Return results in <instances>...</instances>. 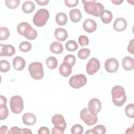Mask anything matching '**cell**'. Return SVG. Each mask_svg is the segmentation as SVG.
Segmentation results:
<instances>
[{
    "mask_svg": "<svg viewBox=\"0 0 134 134\" xmlns=\"http://www.w3.org/2000/svg\"><path fill=\"white\" fill-rule=\"evenodd\" d=\"M50 50L53 53L60 54L63 51V47L60 42L54 41L50 44Z\"/></svg>",
    "mask_w": 134,
    "mask_h": 134,
    "instance_id": "23",
    "label": "cell"
},
{
    "mask_svg": "<svg viewBox=\"0 0 134 134\" xmlns=\"http://www.w3.org/2000/svg\"><path fill=\"white\" fill-rule=\"evenodd\" d=\"M72 66L70 64L63 61L59 68V72L60 74L64 77L69 76L72 73Z\"/></svg>",
    "mask_w": 134,
    "mask_h": 134,
    "instance_id": "18",
    "label": "cell"
},
{
    "mask_svg": "<svg viewBox=\"0 0 134 134\" xmlns=\"http://www.w3.org/2000/svg\"><path fill=\"white\" fill-rule=\"evenodd\" d=\"M78 41L79 44L82 47L87 46L89 43L88 38L84 35L80 36L78 38Z\"/></svg>",
    "mask_w": 134,
    "mask_h": 134,
    "instance_id": "39",
    "label": "cell"
},
{
    "mask_svg": "<svg viewBox=\"0 0 134 134\" xmlns=\"http://www.w3.org/2000/svg\"><path fill=\"white\" fill-rule=\"evenodd\" d=\"M127 27V22L126 20L121 17H119L116 19L113 24L114 29L118 32L125 30Z\"/></svg>",
    "mask_w": 134,
    "mask_h": 134,
    "instance_id": "13",
    "label": "cell"
},
{
    "mask_svg": "<svg viewBox=\"0 0 134 134\" xmlns=\"http://www.w3.org/2000/svg\"><path fill=\"white\" fill-rule=\"evenodd\" d=\"M88 108L92 113L97 114L102 109V103L98 98H92L88 102Z\"/></svg>",
    "mask_w": 134,
    "mask_h": 134,
    "instance_id": "12",
    "label": "cell"
},
{
    "mask_svg": "<svg viewBox=\"0 0 134 134\" xmlns=\"http://www.w3.org/2000/svg\"><path fill=\"white\" fill-rule=\"evenodd\" d=\"M133 39H132L129 43V44L127 47V49L129 52L131 53V54H133Z\"/></svg>",
    "mask_w": 134,
    "mask_h": 134,
    "instance_id": "43",
    "label": "cell"
},
{
    "mask_svg": "<svg viewBox=\"0 0 134 134\" xmlns=\"http://www.w3.org/2000/svg\"><path fill=\"white\" fill-rule=\"evenodd\" d=\"M63 61L69 63L72 66H73L74 65V64L75 63L76 58H75V56L72 54H68V55H66V56H65V57L64 58Z\"/></svg>",
    "mask_w": 134,
    "mask_h": 134,
    "instance_id": "38",
    "label": "cell"
},
{
    "mask_svg": "<svg viewBox=\"0 0 134 134\" xmlns=\"http://www.w3.org/2000/svg\"><path fill=\"white\" fill-rule=\"evenodd\" d=\"M65 4L68 7H73L77 6L79 3L78 0H65L64 1Z\"/></svg>",
    "mask_w": 134,
    "mask_h": 134,
    "instance_id": "41",
    "label": "cell"
},
{
    "mask_svg": "<svg viewBox=\"0 0 134 134\" xmlns=\"http://www.w3.org/2000/svg\"><path fill=\"white\" fill-rule=\"evenodd\" d=\"M58 60L54 57L50 56L48 57L46 60L47 66L49 69L51 70L55 69L58 66Z\"/></svg>",
    "mask_w": 134,
    "mask_h": 134,
    "instance_id": "26",
    "label": "cell"
},
{
    "mask_svg": "<svg viewBox=\"0 0 134 134\" xmlns=\"http://www.w3.org/2000/svg\"><path fill=\"white\" fill-rule=\"evenodd\" d=\"M111 2L114 4H115V5H120L124 2V1L123 0H114V1H111Z\"/></svg>",
    "mask_w": 134,
    "mask_h": 134,
    "instance_id": "47",
    "label": "cell"
},
{
    "mask_svg": "<svg viewBox=\"0 0 134 134\" xmlns=\"http://www.w3.org/2000/svg\"><path fill=\"white\" fill-rule=\"evenodd\" d=\"M28 71L30 76L35 80H40L44 76L43 67L40 62H34L30 63L28 66Z\"/></svg>",
    "mask_w": 134,
    "mask_h": 134,
    "instance_id": "4",
    "label": "cell"
},
{
    "mask_svg": "<svg viewBox=\"0 0 134 134\" xmlns=\"http://www.w3.org/2000/svg\"><path fill=\"white\" fill-rule=\"evenodd\" d=\"M55 21L57 24L61 26L65 25L68 21L66 15L63 12H60L56 15Z\"/></svg>",
    "mask_w": 134,
    "mask_h": 134,
    "instance_id": "24",
    "label": "cell"
},
{
    "mask_svg": "<svg viewBox=\"0 0 134 134\" xmlns=\"http://www.w3.org/2000/svg\"><path fill=\"white\" fill-rule=\"evenodd\" d=\"M10 69V65L9 62L5 60H2L0 61V70L3 73L8 72Z\"/></svg>",
    "mask_w": 134,
    "mask_h": 134,
    "instance_id": "33",
    "label": "cell"
},
{
    "mask_svg": "<svg viewBox=\"0 0 134 134\" xmlns=\"http://www.w3.org/2000/svg\"><path fill=\"white\" fill-rule=\"evenodd\" d=\"M38 133L39 134H49L50 133V131L48 128L46 127H41L39 129Z\"/></svg>",
    "mask_w": 134,
    "mask_h": 134,
    "instance_id": "42",
    "label": "cell"
},
{
    "mask_svg": "<svg viewBox=\"0 0 134 134\" xmlns=\"http://www.w3.org/2000/svg\"><path fill=\"white\" fill-rule=\"evenodd\" d=\"M0 133L8 134L10 133V131H9L8 128L6 126L3 125L0 128Z\"/></svg>",
    "mask_w": 134,
    "mask_h": 134,
    "instance_id": "44",
    "label": "cell"
},
{
    "mask_svg": "<svg viewBox=\"0 0 134 134\" xmlns=\"http://www.w3.org/2000/svg\"><path fill=\"white\" fill-rule=\"evenodd\" d=\"M100 66L99 61L97 59L95 58H91L86 64V72L90 75H93L98 71Z\"/></svg>",
    "mask_w": 134,
    "mask_h": 134,
    "instance_id": "9",
    "label": "cell"
},
{
    "mask_svg": "<svg viewBox=\"0 0 134 134\" xmlns=\"http://www.w3.org/2000/svg\"><path fill=\"white\" fill-rule=\"evenodd\" d=\"M122 65L126 71H131L134 68L133 59L130 57H125L122 61Z\"/></svg>",
    "mask_w": 134,
    "mask_h": 134,
    "instance_id": "20",
    "label": "cell"
},
{
    "mask_svg": "<svg viewBox=\"0 0 134 134\" xmlns=\"http://www.w3.org/2000/svg\"><path fill=\"white\" fill-rule=\"evenodd\" d=\"M7 104V98L3 96V95H1L0 96V104H4V105H6Z\"/></svg>",
    "mask_w": 134,
    "mask_h": 134,
    "instance_id": "46",
    "label": "cell"
},
{
    "mask_svg": "<svg viewBox=\"0 0 134 134\" xmlns=\"http://www.w3.org/2000/svg\"><path fill=\"white\" fill-rule=\"evenodd\" d=\"M35 8V5L32 1H27L25 2L21 6V9L24 13L26 14H30L32 13Z\"/></svg>",
    "mask_w": 134,
    "mask_h": 134,
    "instance_id": "22",
    "label": "cell"
},
{
    "mask_svg": "<svg viewBox=\"0 0 134 134\" xmlns=\"http://www.w3.org/2000/svg\"><path fill=\"white\" fill-rule=\"evenodd\" d=\"M20 3L19 0H6L5 5L10 9H15L17 8Z\"/></svg>",
    "mask_w": 134,
    "mask_h": 134,
    "instance_id": "35",
    "label": "cell"
},
{
    "mask_svg": "<svg viewBox=\"0 0 134 134\" xmlns=\"http://www.w3.org/2000/svg\"><path fill=\"white\" fill-rule=\"evenodd\" d=\"M83 28L86 32L92 33L95 31L96 29L97 24L94 20L87 18L84 21L83 24Z\"/></svg>",
    "mask_w": 134,
    "mask_h": 134,
    "instance_id": "14",
    "label": "cell"
},
{
    "mask_svg": "<svg viewBox=\"0 0 134 134\" xmlns=\"http://www.w3.org/2000/svg\"><path fill=\"white\" fill-rule=\"evenodd\" d=\"M65 129L61 126H54L51 130V133H58V134H62L64 132Z\"/></svg>",
    "mask_w": 134,
    "mask_h": 134,
    "instance_id": "40",
    "label": "cell"
},
{
    "mask_svg": "<svg viewBox=\"0 0 134 134\" xmlns=\"http://www.w3.org/2000/svg\"><path fill=\"white\" fill-rule=\"evenodd\" d=\"M49 18V13L46 9L41 8L37 10L33 17V23L37 27L43 26Z\"/></svg>",
    "mask_w": 134,
    "mask_h": 134,
    "instance_id": "5",
    "label": "cell"
},
{
    "mask_svg": "<svg viewBox=\"0 0 134 134\" xmlns=\"http://www.w3.org/2000/svg\"><path fill=\"white\" fill-rule=\"evenodd\" d=\"M23 122L28 126H32L36 123L37 119L35 115L31 113H26L23 115Z\"/></svg>",
    "mask_w": 134,
    "mask_h": 134,
    "instance_id": "15",
    "label": "cell"
},
{
    "mask_svg": "<svg viewBox=\"0 0 134 134\" xmlns=\"http://www.w3.org/2000/svg\"><path fill=\"white\" fill-rule=\"evenodd\" d=\"M10 36V31L6 27H0V40H5L8 39Z\"/></svg>",
    "mask_w": 134,
    "mask_h": 134,
    "instance_id": "29",
    "label": "cell"
},
{
    "mask_svg": "<svg viewBox=\"0 0 134 134\" xmlns=\"http://www.w3.org/2000/svg\"><path fill=\"white\" fill-rule=\"evenodd\" d=\"M35 2L39 5L40 6H44V5H47L48 3L49 2V0H36Z\"/></svg>",
    "mask_w": 134,
    "mask_h": 134,
    "instance_id": "45",
    "label": "cell"
},
{
    "mask_svg": "<svg viewBox=\"0 0 134 134\" xmlns=\"http://www.w3.org/2000/svg\"><path fill=\"white\" fill-rule=\"evenodd\" d=\"M105 68L109 73H115L119 68V63L117 60L115 58H109L105 62Z\"/></svg>",
    "mask_w": 134,
    "mask_h": 134,
    "instance_id": "10",
    "label": "cell"
},
{
    "mask_svg": "<svg viewBox=\"0 0 134 134\" xmlns=\"http://www.w3.org/2000/svg\"><path fill=\"white\" fill-rule=\"evenodd\" d=\"M125 113L128 117L131 118L134 117V106L132 103L127 105L125 109Z\"/></svg>",
    "mask_w": 134,
    "mask_h": 134,
    "instance_id": "34",
    "label": "cell"
},
{
    "mask_svg": "<svg viewBox=\"0 0 134 134\" xmlns=\"http://www.w3.org/2000/svg\"><path fill=\"white\" fill-rule=\"evenodd\" d=\"M90 53L91 51L90 49L87 48H83L78 51L77 56L80 59L82 60H85L89 57Z\"/></svg>",
    "mask_w": 134,
    "mask_h": 134,
    "instance_id": "31",
    "label": "cell"
},
{
    "mask_svg": "<svg viewBox=\"0 0 134 134\" xmlns=\"http://www.w3.org/2000/svg\"><path fill=\"white\" fill-rule=\"evenodd\" d=\"M26 62L24 59L20 56L15 57L13 60V65L14 69L17 71L23 70L25 66Z\"/></svg>",
    "mask_w": 134,
    "mask_h": 134,
    "instance_id": "16",
    "label": "cell"
},
{
    "mask_svg": "<svg viewBox=\"0 0 134 134\" xmlns=\"http://www.w3.org/2000/svg\"><path fill=\"white\" fill-rule=\"evenodd\" d=\"M15 53V47L11 44H0V56L11 57Z\"/></svg>",
    "mask_w": 134,
    "mask_h": 134,
    "instance_id": "11",
    "label": "cell"
},
{
    "mask_svg": "<svg viewBox=\"0 0 134 134\" xmlns=\"http://www.w3.org/2000/svg\"><path fill=\"white\" fill-rule=\"evenodd\" d=\"M70 18L73 23L79 22L82 18V14L81 11L78 9H72L69 13Z\"/></svg>",
    "mask_w": 134,
    "mask_h": 134,
    "instance_id": "21",
    "label": "cell"
},
{
    "mask_svg": "<svg viewBox=\"0 0 134 134\" xmlns=\"http://www.w3.org/2000/svg\"><path fill=\"white\" fill-rule=\"evenodd\" d=\"M18 33L25 37L28 40H32L37 37V32L28 23L21 22L19 23L17 27Z\"/></svg>",
    "mask_w": 134,
    "mask_h": 134,
    "instance_id": "3",
    "label": "cell"
},
{
    "mask_svg": "<svg viewBox=\"0 0 134 134\" xmlns=\"http://www.w3.org/2000/svg\"><path fill=\"white\" fill-rule=\"evenodd\" d=\"M112 95V101L116 106H121L126 102L127 96L125 89L121 85L114 86L111 91Z\"/></svg>",
    "mask_w": 134,
    "mask_h": 134,
    "instance_id": "2",
    "label": "cell"
},
{
    "mask_svg": "<svg viewBox=\"0 0 134 134\" xmlns=\"http://www.w3.org/2000/svg\"><path fill=\"white\" fill-rule=\"evenodd\" d=\"M10 107L11 110L15 114L21 113L24 109V101L22 97L19 95H15L10 99Z\"/></svg>",
    "mask_w": 134,
    "mask_h": 134,
    "instance_id": "7",
    "label": "cell"
},
{
    "mask_svg": "<svg viewBox=\"0 0 134 134\" xmlns=\"http://www.w3.org/2000/svg\"><path fill=\"white\" fill-rule=\"evenodd\" d=\"M81 119L88 126L95 125L98 120L97 114L92 113L88 108H83L80 112Z\"/></svg>",
    "mask_w": 134,
    "mask_h": 134,
    "instance_id": "6",
    "label": "cell"
},
{
    "mask_svg": "<svg viewBox=\"0 0 134 134\" xmlns=\"http://www.w3.org/2000/svg\"><path fill=\"white\" fill-rule=\"evenodd\" d=\"M52 123L54 126H61L63 127L64 129L66 127V124L63 116L60 114H55L52 117L51 119Z\"/></svg>",
    "mask_w": 134,
    "mask_h": 134,
    "instance_id": "17",
    "label": "cell"
},
{
    "mask_svg": "<svg viewBox=\"0 0 134 134\" xmlns=\"http://www.w3.org/2000/svg\"><path fill=\"white\" fill-rule=\"evenodd\" d=\"M8 109L6 105L0 104V119L4 120L8 116Z\"/></svg>",
    "mask_w": 134,
    "mask_h": 134,
    "instance_id": "30",
    "label": "cell"
},
{
    "mask_svg": "<svg viewBox=\"0 0 134 134\" xmlns=\"http://www.w3.org/2000/svg\"><path fill=\"white\" fill-rule=\"evenodd\" d=\"M10 133L11 134H14V133H23V134H25V133H32V131H31L30 129L28 128H24L21 129L20 128L18 127H13L10 128Z\"/></svg>",
    "mask_w": 134,
    "mask_h": 134,
    "instance_id": "27",
    "label": "cell"
},
{
    "mask_svg": "<svg viewBox=\"0 0 134 134\" xmlns=\"http://www.w3.org/2000/svg\"><path fill=\"white\" fill-rule=\"evenodd\" d=\"M100 18L103 23L108 24L111 22L113 19V14L110 10H105L100 16Z\"/></svg>",
    "mask_w": 134,
    "mask_h": 134,
    "instance_id": "25",
    "label": "cell"
},
{
    "mask_svg": "<svg viewBox=\"0 0 134 134\" xmlns=\"http://www.w3.org/2000/svg\"><path fill=\"white\" fill-rule=\"evenodd\" d=\"M54 36L56 39L58 40L64 41L68 38V34L65 29L62 28H57L55 30Z\"/></svg>",
    "mask_w": 134,
    "mask_h": 134,
    "instance_id": "19",
    "label": "cell"
},
{
    "mask_svg": "<svg viewBox=\"0 0 134 134\" xmlns=\"http://www.w3.org/2000/svg\"><path fill=\"white\" fill-rule=\"evenodd\" d=\"M83 131V127L80 124H75L72 126L71 132L72 134H81Z\"/></svg>",
    "mask_w": 134,
    "mask_h": 134,
    "instance_id": "37",
    "label": "cell"
},
{
    "mask_svg": "<svg viewBox=\"0 0 134 134\" xmlns=\"http://www.w3.org/2000/svg\"><path fill=\"white\" fill-rule=\"evenodd\" d=\"M92 130V133L93 134H95V133H99V134H104L106 132V128L104 126L102 125H98L96 126H95Z\"/></svg>",
    "mask_w": 134,
    "mask_h": 134,
    "instance_id": "36",
    "label": "cell"
},
{
    "mask_svg": "<svg viewBox=\"0 0 134 134\" xmlns=\"http://www.w3.org/2000/svg\"><path fill=\"white\" fill-rule=\"evenodd\" d=\"M65 48L69 51L73 52L78 49V45L75 41L70 40L65 43Z\"/></svg>",
    "mask_w": 134,
    "mask_h": 134,
    "instance_id": "28",
    "label": "cell"
},
{
    "mask_svg": "<svg viewBox=\"0 0 134 134\" xmlns=\"http://www.w3.org/2000/svg\"><path fill=\"white\" fill-rule=\"evenodd\" d=\"M87 83L86 77L82 74L74 75L69 79V85L72 88L79 89L84 86Z\"/></svg>",
    "mask_w": 134,
    "mask_h": 134,
    "instance_id": "8",
    "label": "cell"
},
{
    "mask_svg": "<svg viewBox=\"0 0 134 134\" xmlns=\"http://www.w3.org/2000/svg\"><path fill=\"white\" fill-rule=\"evenodd\" d=\"M32 47L31 43L28 41H23L19 45V48L20 50L24 52H27L29 51Z\"/></svg>",
    "mask_w": 134,
    "mask_h": 134,
    "instance_id": "32",
    "label": "cell"
},
{
    "mask_svg": "<svg viewBox=\"0 0 134 134\" xmlns=\"http://www.w3.org/2000/svg\"><path fill=\"white\" fill-rule=\"evenodd\" d=\"M85 11L91 15L99 17L105 10L102 4L96 2L95 0L86 1L82 0Z\"/></svg>",
    "mask_w": 134,
    "mask_h": 134,
    "instance_id": "1",
    "label": "cell"
}]
</instances>
